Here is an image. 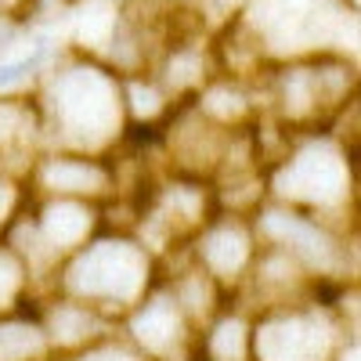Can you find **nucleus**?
I'll return each instance as SVG.
<instances>
[{
	"mask_svg": "<svg viewBox=\"0 0 361 361\" xmlns=\"http://www.w3.org/2000/svg\"><path fill=\"white\" fill-rule=\"evenodd\" d=\"M137 329H141V340H148V343H163V336L173 329V318H166V311H148L141 322H137Z\"/></svg>",
	"mask_w": 361,
	"mask_h": 361,
	"instance_id": "39448f33",
	"label": "nucleus"
},
{
	"mask_svg": "<svg viewBox=\"0 0 361 361\" xmlns=\"http://www.w3.org/2000/svg\"><path fill=\"white\" fill-rule=\"evenodd\" d=\"M47 180L58 188H87V185H98L102 173L90 170V166H54L47 173Z\"/></svg>",
	"mask_w": 361,
	"mask_h": 361,
	"instance_id": "7ed1b4c3",
	"label": "nucleus"
},
{
	"mask_svg": "<svg viewBox=\"0 0 361 361\" xmlns=\"http://www.w3.org/2000/svg\"><path fill=\"white\" fill-rule=\"evenodd\" d=\"M206 257L214 260L221 271H228V267H235L238 260H243V238L238 235H217L214 243H209V250H206Z\"/></svg>",
	"mask_w": 361,
	"mask_h": 361,
	"instance_id": "f257e3e1",
	"label": "nucleus"
},
{
	"mask_svg": "<svg viewBox=\"0 0 361 361\" xmlns=\"http://www.w3.org/2000/svg\"><path fill=\"white\" fill-rule=\"evenodd\" d=\"M40 54H44V47H37L33 54H18V58H8V62H0V90H4V87H15V83H22L29 73L37 69Z\"/></svg>",
	"mask_w": 361,
	"mask_h": 361,
	"instance_id": "f03ea898",
	"label": "nucleus"
},
{
	"mask_svg": "<svg viewBox=\"0 0 361 361\" xmlns=\"http://www.w3.org/2000/svg\"><path fill=\"white\" fill-rule=\"evenodd\" d=\"M37 347L33 329H0V354H25Z\"/></svg>",
	"mask_w": 361,
	"mask_h": 361,
	"instance_id": "423d86ee",
	"label": "nucleus"
},
{
	"mask_svg": "<svg viewBox=\"0 0 361 361\" xmlns=\"http://www.w3.org/2000/svg\"><path fill=\"white\" fill-rule=\"evenodd\" d=\"M238 325H224L221 329V336H217V354H235L238 350Z\"/></svg>",
	"mask_w": 361,
	"mask_h": 361,
	"instance_id": "0eeeda50",
	"label": "nucleus"
},
{
	"mask_svg": "<svg viewBox=\"0 0 361 361\" xmlns=\"http://www.w3.org/2000/svg\"><path fill=\"white\" fill-rule=\"evenodd\" d=\"M51 221V235L54 238H76L80 231H83V214H80V209H73V206H62V209H51V214H47Z\"/></svg>",
	"mask_w": 361,
	"mask_h": 361,
	"instance_id": "20e7f679",
	"label": "nucleus"
}]
</instances>
